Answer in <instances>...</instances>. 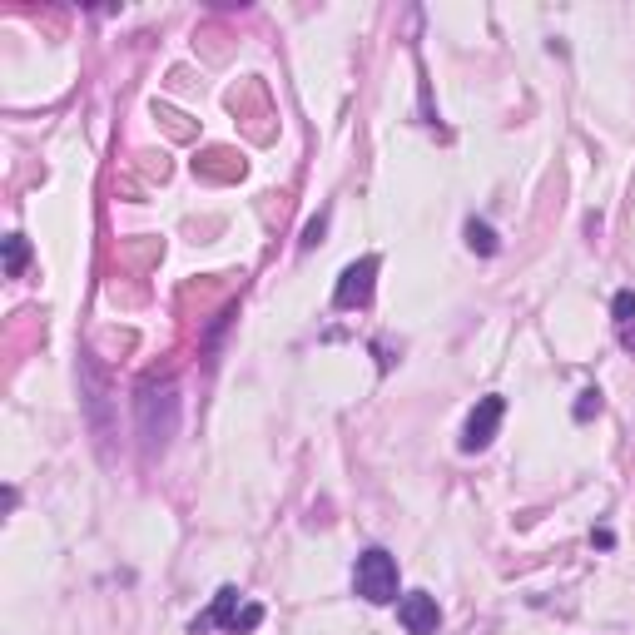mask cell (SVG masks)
<instances>
[{"mask_svg":"<svg viewBox=\"0 0 635 635\" xmlns=\"http://www.w3.org/2000/svg\"><path fill=\"white\" fill-rule=\"evenodd\" d=\"M229 631V635H244V631H258L263 626V606H244V591L239 586H219L214 606L204 616H194L189 635H204V631Z\"/></svg>","mask_w":635,"mask_h":635,"instance_id":"obj_1","label":"cell"},{"mask_svg":"<svg viewBox=\"0 0 635 635\" xmlns=\"http://www.w3.org/2000/svg\"><path fill=\"white\" fill-rule=\"evenodd\" d=\"M353 591H358L368 606H392V601H402V596H397V561H392V551L368 546V551L358 556V566H353Z\"/></svg>","mask_w":635,"mask_h":635,"instance_id":"obj_2","label":"cell"},{"mask_svg":"<svg viewBox=\"0 0 635 635\" xmlns=\"http://www.w3.org/2000/svg\"><path fill=\"white\" fill-rule=\"evenodd\" d=\"M373 283H378V258H358L338 273V288H333V308L338 313H353V308H368L373 303Z\"/></svg>","mask_w":635,"mask_h":635,"instance_id":"obj_3","label":"cell"},{"mask_svg":"<svg viewBox=\"0 0 635 635\" xmlns=\"http://www.w3.org/2000/svg\"><path fill=\"white\" fill-rule=\"evenodd\" d=\"M502 417H507V397H482L477 407H472V417H467V427H462V452H487L492 447V437H497V427H502Z\"/></svg>","mask_w":635,"mask_h":635,"instance_id":"obj_4","label":"cell"},{"mask_svg":"<svg viewBox=\"0 0 635 635\" xmlns=\"http://www.w3.org/2000/svg\"><path fill=\"white\" fill-rule=\"evenodd\" d=\"M397 621H402V631L407 635H437V626H442L437 596H427V591H407V596L397 601Z\"/></svg>","mask_w":635,"mask_h":635,"instance_id":"obj_5","label":"cell"},{"mask_svg":"<svg viewBox=\"0 0 635 635\" xmlns=\"http://www.w3.org/2000/svg\"><path fill=\"white\" fill-rule=\"evenodd\" d=\"M244 154H234V149H204L199 159H194V174L199 179H214V184H234V179H244Z\"/></svg>","mask_w":635,"mask_h":635,"instance_id":"obj_6","label":"cell"},{"mask_svg":"<svg viewBox=\"0 0 635 635\" xmlns=\"http://www.w3.org/2000/svg\"><path fill=\"white\" fill-rule=\"evenodd\" d=\"M611 313H616V328H621V343L635 353V293L631 288H621L616 293V303H611Z\"/></svg>","mask_w":635,"mask_h":635,"instance_id":"obj_7","label":"cell"},{"mask_svg":"<svg viewBox=\"0 0 635 635\" xmlns=\"http://www.w3.org/2000/svg\"><path fill=\"white\" fill-rule=\"evenodd\" d=\"M467 244H472V254H482V258L502 254V239H497V229H492V224H482V219H467Z\"/></svg>","mask_w":635,"mask_h":635,"instance_id":"obj_8","label":"cell"},{"mask_svg":"<svg viewBox=\"0 0 635 635\" xmlns=\"http://www.w3.org/2000/svg\"><path fill=\"white\" fill-rule=\"evenodd\" d=\"M154 120H164V129H169L174 139H194L189 115H179V110H174V105H164V100H154Z\"/></svg>","mask_w":635,"mask_h":635,"instance_id":"obj_9","label":"cell"},{"mask_svg":"<svg viewBox=\"0 0 635 635\" xmlns=\"http://www.w3.org/2000/svg\"><path fill=\"white\" fill-rule=\"evenodd\" d=\"M25 263H30V244H25V234H10V239H5V273H10V278H20V273H25Z\"/></svg>","mask_w":635,"mask_h":635,"instance_id":"obj_10","label":"cell"},{"mask_svg":"<svg viewBox=\"0 0 635 635\" xmlns=\"http://www.w3.org/2000/svg\"><path fill=\"white\" fill-rule=\"evenodd\" d=\"M139 169H144V179H159V184L169 179V159H164V154H154V149H149V154H139Z\"/></svg>","mask_w":635,"mask_h":635,"instance_id":"obj_11","label":"cell"},{"mask_svg":"<svg viewBox=\"0 0 635 635\" xmlns=\"http://www.w3.org/2000/svg\"><path fill=\"white\" fill-rule=\"evenodd\" d=\"M596 412H601V392H596V387H586V392H581V402H576V422H591Z\"/></svg>","mask_w":635,"mask_h":635,"instance_id":"obj_12","label":"cell"},{"mask_svg":"<svg viewBox=\"0 0 635 635\" xmlns=\"http://www.w3.org/2000/svg\"><path fill=\"white\" fill-rule=\"evenodd\" d=\"M323 229H328V214H318V219H313V224L303 229V249H313V244L323 239Z\"/></svg>","mask_w":635,"mask_h":635,"instance_id":"obj_13","label":"cell"}]
</instances>
